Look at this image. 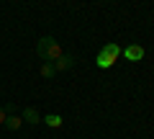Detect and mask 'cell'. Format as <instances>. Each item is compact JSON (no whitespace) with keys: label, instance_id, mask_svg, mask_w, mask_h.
<instances>
[{"label":"cell","instance_id":"obj_3","mask_svg":"<svg viewBox=\"0 0 154 139\" xmlns=\"http://www.w3.org/2000/svg\"><path fill=\"white\" fill-rule=\"evenodd\" d=\"M121 54L126 57L128 62H141L144 59V46L141 44H128L126 49H121Z\"/></svg>","mask_w":154,"mask_h":139},{"label":"cell","instance_id":"obj_6","mask_svg":"<svg viewBox=\"0 0 154 139\" xmlns=\"http://www.w3.org/2000/svg\"><path fill=\"white\" fill-rule=\"evenodd\" d=\"M21 124H23L21 116H5V126L11 129V131H18V129H21Z\"/></svg>","mask_w":154,"mask_h":139},{"label":"cell","instance_id":"obj_9","mask_svg":"<svg viewBox=\"0 0 154 139\" xmlns=\"http://www.w3.org/2000/svg\"><path fill=\"white\" fill-rule=\"evenodd\" d=\"M0 124H5V108L0 106Z\"/></svg>","mask_w":154,"mask_h":139},{"label":"cell","instance_id":"obj_7","mask_svg":"<svg viewBox=\"0 0 154 139\" xmlns=\"http://www.w3.org/2000/svg\"><path fill=\"white\" fill-rule=\"evenodd\" d=\"M41 75H44V77H54V75H57L54 62H44V65H41Z\"/></svg>","mask_w":154,"mask_h":139},{"label":"cell","instance_id":"obj_1","mask_svg":"<svg viewBox=\"0 0 154 139\" xmlns=\"http://www.w3.org/2000/svg\"><path fill=\"white\" fill-rule=\"evenodd\" d=\"M36 54L41 57L44 62H57L62 54H64V52H62V46L57 44L54 36H49V33H46V36H41V39H38V44H36Z\"/></svg>","mask_w":154,"mask_h":139},{"label":"cell","instance_id":"obj_4","mask_svg":"<svg viewBox=\"0 0 154 139\" xmlns=\"http://www.w3.org/2000/svg\"><path fill=\"white\" fill-rule=\"evenodd\" d=\"M54 67H57V72H67V70L75 67V57H72V54H62L59 59L54 62Z\"/></svg>","mask_w":154,"mask_h":139},{"label":"cell","instance_id":"obj_2","mask_svg":"<svg viewBox=\"0 0 154 139\" xmlns=\"http://www.w3.org/2000/svg\"><path fill=\"white\" fill-rule=\"evenodd\" d=\"M118 57H121V46L110 41V44H105L103 49L98 52V57H95V65H98L100 70H108V67H113V62L118 59Z\"/></svg>","mask_w":154,"mask_h":139},{"label":"cell","instance_id":"obj_8","mask_svg":"<svg viewBox=\"0 0 154 139\" xmlns=\"http://www.w3.org/2000/svg\"><path fill=\"white\" fill-rule=\"evenodd\" d=\"M41 121H46V126H62V116H57V113H46Z\"/></svg>","mask_w":154,"mask_h":139},{"label":"cell","instance_id":"obj_5","mask_svg":"<svg viewBox=\"0 0 154 139\" xmlns=\"http://www.w3.org/2000/svg\"><path fill=\"white\" fill-rule=\"evenodd\" d=\"M21 118H23V121H28V124H38V121H41V113H38L36 108H23Z\"/></svg>","mask_w":154,"mask_h":139}]
</instances>
